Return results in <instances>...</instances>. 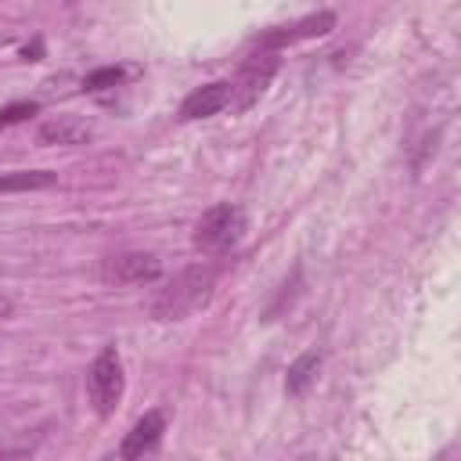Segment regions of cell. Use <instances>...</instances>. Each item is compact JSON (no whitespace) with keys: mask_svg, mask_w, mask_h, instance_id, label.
Wrapping results in <instances>:
<instances>
[{"mask_svg":"<svg viewBox=\"0 0 461 461\" xmlns=\"http://www.w3.org/2000/svg\"><path fill=\"white\" fill-rule=\"evenodd\" d=\"M335 29V11H317V14H306L299 22H288V25H274L259 36V47L263 50H277V47H292L299 40H313V36H328Z\"/></svg>","mask_w":461,"mask_h":461,"instance_id":"obj_6","label":"cell"},{"mask_svg":"<svg viewBox=\"0 0 461 461\" xmlns=\"http://www.w3.org/2000/svg\"><path fill=\"white\" fill-rule=\"evenodd\" d=\"M54 180H58V173H50V169L0 173V194H11V191H40V187H50Z\"/></svg>","mask_w":461,"mask_h":461,"instance_id":"obj_11","label":"cell"},{"mask_svg":"<svg viewBox=\"0 0 461 461\" xmlns=\"http://www.w3.org/2000/svg\"><path fill=\"white\" fill-rule=\"evenodd\" d=\"M277 68H281L277 50H259V54L245 58V65L238 68V79L230 83V108L245 112L249 104H256L259 94L267 90V83L277 76Z\"/></svg>","mask_w":461,"mask_h":461,"instance_id":"obj_4","label":"cell"},{"mask_svg":"<svg viewBox=\"0 0 461 461\" xmlns=\"http://www.w3.org/2000/svg\"><path fill=\"white\" fill-rule=\"evenodd\" d=\"M245 227H249L245 209L234 205V202H220V205H212V209H205L198 216L191 241L205 256H223V252H230L245 238Z\"/></svg>","mask_w":461,"mask_h":461,"instance_id":"obj_2","label":"cell"},{"mask_svg":"<svg viewBox=\"0 0 461 461\" xmlns=\"http://www.w3.org/2000/svg\"><path fill=\"white\" fill-rule=\"evenodd\" d=\"M321 364H324V353H321V349H306V353H299V357L288 364V375H285V393H288V396H303V393H306V389L317 382Z\"/></svg>","mask_w":461,"mask_h":461,"instance_id":"obj_10","label":"cell"},{"mask_svg":"<svg viewBox=\"0 0 461 461\" xmlns=\"http://www.w3.org/2000/svg\"><path fill=\"white\" fill-rule=\"evenodd\" d=\"M212 285H216V270L212 267H184L151 303V317L155 321H184L187 313H194L198 306L209 303L212 295Z\"/></svg>","mask_w":461,"mask_h":461,"instance_id":"obj_1","label":"cell"},{"mask_svg":"<svg viewBox=\"0 0 461 461\" xmlns=\"http://www.w3.org/2000/svg\"><path fill=\"white\" fill-rule=\"evenodd\" d=\"M36 112H40L36 101H11V104L0 108V130H7V126H14V122H25V119L36 115Z\"/></svg>","mask_w":461,"mask_h":461,"instance_id":"obj_13","label":"cell"},{"mask_svg":"<svg viewBox=\"0 0 461 461\" xmlns=\"http://www.w3.org/2000/svg\"><path fill=\"white\" fill-rule=\"evenodd\" d=\"M101 277L108 285H144V281L162 277V259L155 252H144V249L119 252V256H108L101 263Z\"/></svg>","mask_w":461,"mask_h":461,"instance_id":"obj_5","label":"cell"},{"mask_svg":"<svg viewBox=\"0 0 461 461\" xmlns=\"http://www.w3.org/2000/svg\"><path fill=\"white\" fill-rule=\"evenodd\" d=\"M122 389H126V375H122V360H119V349L115 346H104L90 371H86V393H90V403L101 418H108L119 400H122Z\"/></svg>","mask_w":461,"mask_h":461,"instance_id":"obj_3","label":"cell"},{"mask_svg":"<svg viewBox=\"0 0 461 461\" xmlns=\"http://www.w3.org/2000/svg\"><path fill=\"white\" fill-rule=\"evenodd\" d=\"M122 83H126V68H119V65H104V68H94V72L83 76V90H90V94L115 90Z\"/></svg>","mask_w":461,"mask_h":461,"instance_id":"obj_12","label":"cell"},{"mask_svg":"<svg viewBox=\"0 0 461 461\" xmlns=\"http://www.w3.org/2000/svg\"><path fill=\"white\" fill-rule=\"evenodd\" d=\"M94 137V122L90 119H79V115H58V119H47L40 126V140L43 144H86Z\"/></svg>","mask_w":461,"mask_h":461,"instance_id":"obj_9","label":"cell"},{"mask_svg":"<svg viewBox=\"0 0 461 461\" xmlns=\"http://www.w3.org/2000/svg\"><path fill=\"white\" fill-rule=\"evenodd\" d=\"M11 313H14V299H11V295H4V292H0V321H7V317H11Z\"/></svg>","mask_w":461,"mask_h":461,"instance_id":"obj_14","label":"cell"},{"mask_svg":"<svg viewBox=\"0 0 461 461\" xmlns=\"http://www.w3.org/2000/svg\"><path fill=\"white\" fill-rule=\"evenodd\" d=\"M230 104V83L216 79L205 86H194L184 101H180V119H209L216 112H223Z\"/></svg>","mask_w":461,"mask_h":461,"instance_id":"obj_8","label":"cell"},{"mask_svg":"<svg viewBox=\"0 0 461 461\" xmlns=\"http://www.w3.org/2000/svg\"><path fill=\"white\" fill-rule=\"evenodd\" d=\"M162 432H166V411H148L133 421V429L126 432V439L119 443V457H144L151 454L158 443H162Z\"/></svg>","mask_w":461,"mask_h":461,"instance_id":"obj_7","label":"cell"}]
</instances>
